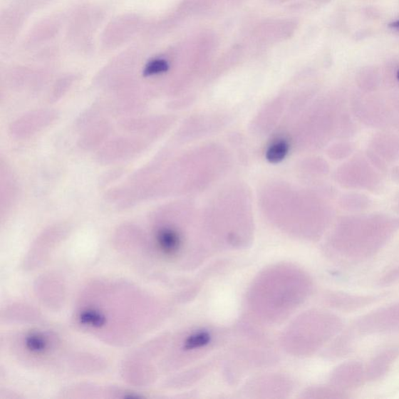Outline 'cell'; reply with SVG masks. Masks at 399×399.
I'll return each mask as SVG.
<instances>
[{"instance_id": "obj_12", "label": "cell", "mask_w": 399, "mask_h": 399, "mask_svg": "<svg viewBox=\"0 0 399 399\" xmlns=\"http://www.w3.org/2000/svg\"><path fill=\"white\" fill-rule=\"evenodd\" d=\"M389 27L394 29H399V20L390 23L389 24Z\"/></svg>"}, {"instance_id": "obj_1", "label": "cell", "mask_w": 399, "mask_h": 399, "mask_svg": "<svg viewBox=\"0 0 399 399\" xmlns=\"http://www.w3.org/2000/svg\"><path fill=\"white\" fill-rule=\"evenodd\" d=\"M399 229V219L382 215L348 218L336 229L331 247L339 259L363 261L376 255Z\"/></svg>"}, {"instance_id": "obj_8", "label": "cell", "mask_w": 399, "mask_h": 399, "mask_svg": "<svg viewBox=\"0 0 399 399\" xmlns=\"http://www.w3.org/2000/svg\"><path fill=\"white\" fill-rule=\"evenodd\" d=\"M53 118V115L50 113H37L35 115H31L28 116L27 118H25L23 120H20L19 124H20V128H16V134H21V132L25 129L23 135L24 134H28V133H32L34 130L40 129L41 127H43L46 123H48L51 121Z\"/></svg>"}, {"instance_id": "obj_3", "label": "cell", "mask_w": 399, "mask_h": 399, "mask_svg": "<svg viewBox=\"0 0 399 399\" xmlns=\"http://www.w3.org/2000/svg\"><path fill=\"white\" fill-rule=\"evenodd\" d=\"M20 348L33 359L44 360L59 348V340L46 331L33 330L23 335Z\"/></svg>"}, {"instance_id": "obj_4", "label": "cell", "mask_w": 399, "mask_h": 399, "mask_svg": "<svg viewBox=\"0 0 399 399\" xmlns=\"http://www.w3.org/2000/svg\"><path fill=\"white\" fill-rule=\"evenodd\" d=\"M152 244L157 255L165 260H173L181 254L182 239L177 229L163 226L154 232Z\"/></svg>"}, {"instance_id": "obj_7", "label": "cell", "mask_w": 399, "mask_h": 399, "mask_svg": "<svg viewBox=\"0 0 399 399\" xmlns=\"http://www.w3.org/2000/svg\"><path fill=\"white\" fill-rule=\"evenodd\" d=\"M378 301L376 296L353 295L349 294H336L332 295L330 303L336 309L351 312L363 309Z\"/></svg>"}, {"instance_id": "obj_2", "label": "cell", "mask_w": 399, "mask_h": 399, "mask_svg": "<svg viewBox=\"0 0 399 399\" xmlns=\"http://www.w3.org/2000/svg\"><path fill=\"white\" fill-rule=\"evenodd\" d=\"M356 335L369 336L399 331V303L382 307L363 316L348 330Z\"/></svg>"}, {"instance_id": "obj_10", "label": "cell", "mask_w": 399, "mask_h": 399, "mask_svg": "<svg viewBox=\"0 0 399 399\" xmlns=\"http://www.w3.org/2000/svg\"><path fill=\"white\" fill-rule=\"evenodd\" d=\"M368 200L361 195H348L346 197V207L351 210H361L363 207H367Z\"/></svg>"}, {"instance_id": "obj_11", "label": "cell", "mask_w": 399, "mask_h": 399, "mask_svg": "<svg viewBox=\"0 0 399 399\" xmlns=\"http://www.w3.org/2000/svg\"><path fill=\"white\" fill-rule=\"evenodd\" d=\"M399 281V266L388 271L385 276L379 280L380 286H389Z\"/></svg>"}, {"instance_id": "obj_5", "label": "cell", "mask_w": 399, "mask_h": 399, "mask_svg": "<svg viewBox=\"0 0 399 399\" xmlns=\"http://www.w3.org/2000/svg\"><path fill=\"white\" fill-rule=\"evenodd\" d=\"M366 381H368L366 367L357 361H349L340 365L331 375L332 383L340 390L359 388Z\"/></svg>"}, {"instance_id": "obj_9", "label": "cell", "mask_w": 399, "mask_h": 399, "mask_svg": "<svg viewBox=\"0 0 399 399\" xmlns=\"http://www.w3.org/2000/svg\"><path fill=\"white\" fill-rule=\"evenodd\" d=\"M289 150V145L286 140H277L269 147L267 153H266V157L271 163L280 162L285 159Z\"/></svg>"}, {"instance_id": "obj_6", "label": "cell", "mask_w": 399, "mask_h": 399, "mask_svg": "<svg viewBox=\"0 0 399 399\" xmlns=\"http://www.w3.org/2000/svg\"><path fill=\"white\" fill-rule=\"evenodd\" d=\"M399 358V346L385 349L373 358L366 367L368 381H375L385 377Z\"/></svg>"}, {"instance_id": "obj_13", "label": "cell", "mask_w": 399, "mask_h": 399, "mask_svg": "<svg viewBox=\"0 0 399 399\" xmlns=\"http://www.w3.org/2000/svg\"><path fill=\"white\" fill-rule=\"evenodd\" d=\"M397 78H398V79L399 80V70H398V72H397Z\"/></svg>"}]
</instances>
